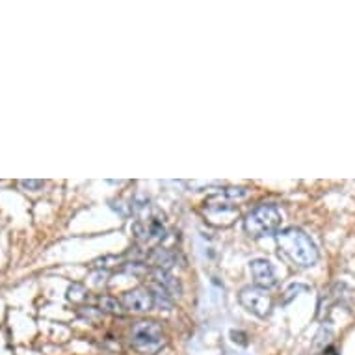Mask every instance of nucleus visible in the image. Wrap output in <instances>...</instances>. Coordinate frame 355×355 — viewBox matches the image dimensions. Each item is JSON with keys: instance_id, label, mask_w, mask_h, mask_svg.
<instances>
[{"instance_id": "nucleus-2", "label": "nucleus", "mask_w": 355, "mask_h": 355, "mask_svg": "<svg viewBox=\"0 0 355 355\" xmlns=\"http://www.w3.org/2000/svg\"><path fill=\"white\" fill-rule=\"evenodd\" d=\"M281 220H283V214L275 205L262 203L245 216L244 229L253 239H261L266 234H274L279 229Z\"/></svg>"}, {"instance_id": "nucleus-7", "label": "nucleus", "mask_w": 355, "mask_h": 355, "mask_svg": "<svg viewBox=\"0 0 355 355\" xmlns=\"http://www.w3.org/2000/svg\"><path fill=\"white\" fill-rule=\"evenodd\" d=\"M251 275L255 281V286H261L264 291H268L272 286L277 285V274H275L274 264L268 259H255L250 262Z\"/></svg>"}, {"instance_id": "nucleus-6", "label": "nucleus", "mask_w": 355, "mask_h": 355, "mask_svg": "<svg viewBox=\"0 0 355 355\" xmlns=\"http://www.w3.org/2000/svg\"><path fill=\"white\" fill-rule=\"evenodd\" d=\"M121 303L130 313H147L155 305V296L149 288H135L123 294Z\"/></svg>"}, {"instance_id": "nucleus-10", "label": "nucleus", "mask_w": 355, "mask_h": 355, "mask_svg": "<svg viewBox=\"0 0 355 355\" xmlns=\"http://www.w3.org/2000/svg\"><path fill=\"white\" fill-rule=\"evenodd\" d=\"M21 187L26 188V190H30V192H37V190H41V188L45 187V182L43 181H21Z\"/></svg>"}, {"instance_id": "nucleus-8", "label": "nucleus", "mask_w": 355, "mask_h": 355, "mask_svg": "<svg viewBox=\"0 0 355 355\" xmlns=\"http://www.w3.org/2000/svg\"><path fill=\"white\" fill-rule=\"evenodd\" d=\"M149 261L153 264H157V268H166V266H171L175 261V257L169 253L168 250H153V253L149 255Z\"/></svg>"}, {"instance_id": "nucleus-3", "label": "nucleus", "mask_w": 355, "mask_h": 355, "mask_svg": "<svg viewBox=\"0 0 355 355\" xmlns=\"http://www.w3.org/2000/svg\"><path fill=\"white\" fill-rule=\"evenodd\" d=\"M130 340L140 354L155 355L164 348L166 344V335H164L162 326L158 322L141 320L135 324L130 331Z\"/></svg>"}, {"instance_id": "nucleus-4", "label": "nucleus", "mask_w": 355, "mask_h": 355, "mask_svg": "<svg viewBox=\"0 0 355 355\" xmlns=\"http://www.w3.org/2000/svg\"><path fill=\"white\" fill-rule=\"evenodd\" d=\"M240 303L259 318H266L274 305L272 296L261 286H245L244 291L240 292Z\"/></svg>"}, {"instance_id": "nucleus-5", "label": "nucleus", "mask_w": 355, "mask_h": 355, "mask_svg": "<svg viewBox=\"0 0 355 355\" xmlns=\"http://www.w3.org/2000/svg\"><path fill=\"white\" fill-rule=\"evenodd\" d=\"M149 277H151V288L157 294H162V297L169 296H181L182 286L179 281L175 279L173 275L168 274L162 268L149 270Z\"/></svg>"}, {"instance_id": "nucleus-1", "label": "nucleus", "mask_w": 355, "mask_h": 355, "mask_svg": "<svg viewBox=\"0 0 355 355\" xmlns=\"http://www.w3.org/2000/svg\"><path fill=\"white\" fill-rule=\"evenodd\" d=\"M275 242H277L281 255L288 262H292L294 266L309 268V266H315L318 261V250H316L315 242L311 240L309 234L303 233L302 229L291 227L279 231L275 234Z\"/></svg>"}, {"instance_id": "nucleus-9", "label": "nucleus", "mask_w": 355, "mask_h": 355, "mask_svg": "<svg viewBox=\"0 0 355 355\" xmlns=\"http://www.w3.org/2000/svg\"><path fill=\"white\" fill-rule=\"evenodd\" d=\"M99 307L103 313H110V315H119L123 311V303L117 302L116 297L112 296H103L99 297Z\"/></svg>"}]
</instances>
